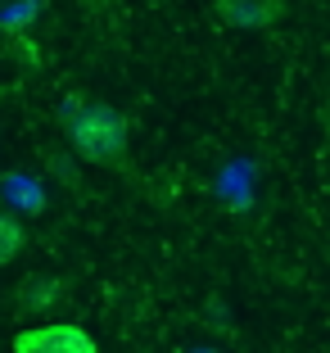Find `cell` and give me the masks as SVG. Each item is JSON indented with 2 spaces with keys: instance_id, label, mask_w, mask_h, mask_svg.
<instances>
[{
  "instance_id": "obj_6",
  "label": "cell",
  "mask_w": 330,
  "mask_h": 353,
  "mask_svg": "<svg viewBox=\"0 0 330 353\" xmlns=\"http://www.w3.org/2000/svg\"><path fill=\"white\" fill-rule=\"evenodd\" d=\"M190 353H217V349H190Z\"/></svg>"
},
{
  "instance_id": "obj_3",
  "label": "cell",
  "mask_w": 330,
  "mask_h": 353,
  "mask_svg": "<svg viewBox=\"0 0 330 353\" xmlns=\"http://www.w3.org/2000/svg\"><path fill=\"white\" fill-rule=\"evenodd\" d=\"M213 14L227 23V28L262 32L285 14V0H213Z\"/></svg>"
},
{
  "instance_id": "obj_4",
  "label": "cell",
  "mask_w": 330,
  "mask_h": 353,
  "mask_svg": "<svg viewBox=\"0 0 330 353\" xmlns=\"http://www.w3.org/2000/svg\"><path fill=\"white\" fill-rule=\"evenodd\" d=\"M23 245H28V231H23V222L14 218L10 208H0V268L19 259Z\"/></svg>"
},
{
  "instance_id": "obj_1",
  "label": "cell",
  "mask_w": 330,
  "mask_h": 353,
  "mask_svg": "<svg viewBox=\"0 0 330 353\" xmlns=\"http://www.w3.org/2000/svg\"><path fill=\"white\" fill-rule=\"evenodd\" d=\"M68 145L86 163H123L127 154V118L109 104H82L68 118Z\"/></svg>"
},
{
  "instance_id": "obj_2",
  "label": "cell",
  "mask_w": 330,
  "mask_h": 353,
  "mask_svg": "<svg viewBox=\"0 0 330 353\" xmlns=\"http://www.w3.org/2000/svg\"><path fill=\"white\" fill-rule=\"evenodd\" d=\"M14 353H100L77 322H41L14 335Z\"/></svg>"
},
{
  "instance_id": "obj_5",
  "label": "cell",
  "mask_w": 330,
  "mask_h": 353,
  "mask_svg": "<svg viewBox=\"0 0 330 353\" xmlns=\"http://www.w3.org/2000/svg\"><path fill=\"white\" fill-rule=\"evenodd\" d=\"M59 281H41V276H32V281H23V308L28 312H37V308H50L54 299H59Z\"/></svg>"
}]
</instances>
